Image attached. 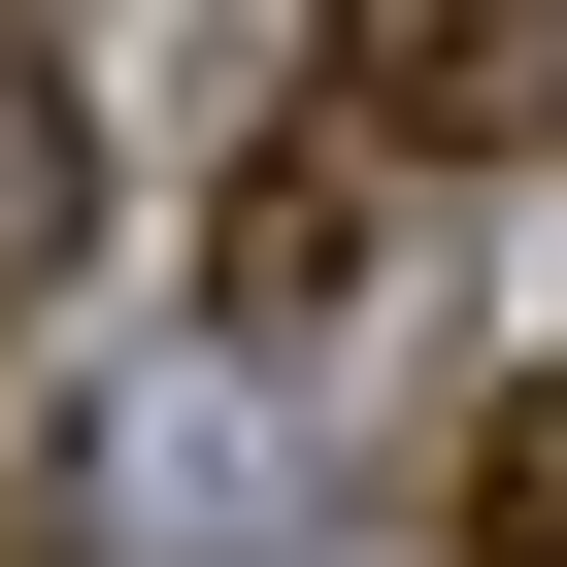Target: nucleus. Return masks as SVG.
Instances as JSON below:
<instances>
[{
    "mask_svg": "<svg viewBox=\"0 0 567 567\" xmlns=\"http://www.w3.org/2000/svg\"><path fill=\"white\" fill-rule=\"evenodd\" d=\"M368 234H401V167H368L334 101H267V134L200 167V334H234V368H301V334L368 301Z\"/></svg>",
    "mask_w": 567,
    "mask_h": 567,
    "instance_id": "1",
    "label": "nucleus"
},
{
    "mask_svg": "<svg viewBox=\"0 0 567 567\" xmlns=\"http://www.w3.org/2000/svg\"><path fill=\"white\" fill-rule=\"evenodd\" d=\"M101 234V101H68V0H0V301Z\"/></svg>",
    "mask_w": 567,
    "mask_h": 567,
    "instance_id": "3",
    "label": "nucleus"
},
{
    "mask_svg": "<svg viewBox=\"0 0 567 567\" xmlns=\"http://www.w3.org/2000/svg\"><path fill=\"white\" fill-rule=\"evenodd\" d=\"M434 501H467V567H567V368H534V401H467V467H434Z\"/></svg>",
    "mask_w": 567,
    "mask_h": 567,
    "instance_id": "4",
    "label": "nucleus"
},
{
    "mask_svg": "<svg viewBox=\"0 0 567 567\" xmlns=\"http://www.w3.org/2000/svg\"><path fill=\"white\" fill-rule=\"evenodd\" d=\"M368 167H534L567 134V0H334V68H301Z\"/></svg>",
    "mask_w": 567,
    "mask_h": 567,
    "instance_id": "2",
    "label": "nucleus"
},
{
    "mask_svg": "<svg viewBox=\"0 0 567 567\" xmlns=\"http://www.w3.org/2000/svg\"><path fill=\"white\" fill-rule=\"evenodd\" d=\"M0 567H101V467H68V401L0 368Z\"/></svg>",
    "mask_w": 567,
    "mask_h": 567,
    "instance_id": "5",
    "label": "nucleus"
}]
</instances>
